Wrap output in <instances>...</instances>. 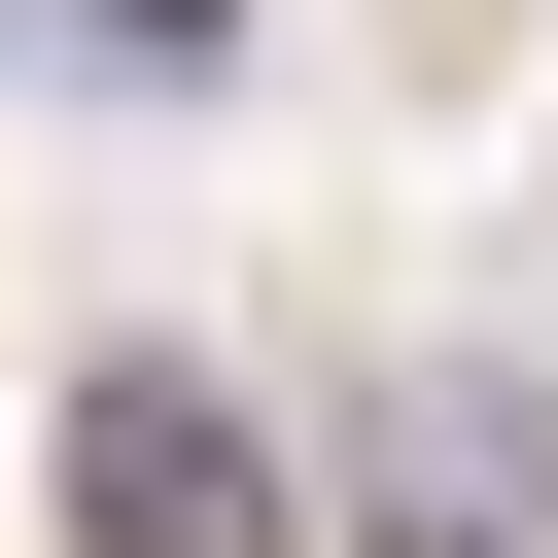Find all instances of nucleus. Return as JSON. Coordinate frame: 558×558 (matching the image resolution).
I'll list each match as a JSON object with an SVG mask.
<instances>
[{"label": "nucleus", "mask_w": 558, "mask_h": 558, "mask_svg": "<svg viewBox=\"0 0 558 558\" xmlns=\"http://www.w3.org/2000/svg\"><path fill=\"white\" fill-rule=\"evenodd\" d=\"M349 558H558V384L523 349H384L349 384Z\"/></svg>", "instance_id": "f257e3e1"}, {"label": "nucleus", "mask_w": 558, "mask_h": 558, "mask_svg": "<svg viewBox=\"0 0 558 558\" xmlns=\"http://www.w3.org/2000/svg\"><path fill=\"white\" fill-rule=\"evenodd\" d=\"M70 558H314V488H279V418H244V384L105 349V384H70Z\"/></svg>", "instance_id": "f03ea898"}, {"label": "nucleus", "mask_w": 558, "mask_h": 558, "mask_svg": "<svg viewBox=\"0 0 558 558\" xmlns=\"http://www.w3.org/2000/svg\"><path fill=\"white\" fill-rule=\"evenodd\" d=\"M70 35H140V70H209V35H244V0H70Z\"/></svg>", "instance_id": "7ed1b4c3"}]
</instances>
